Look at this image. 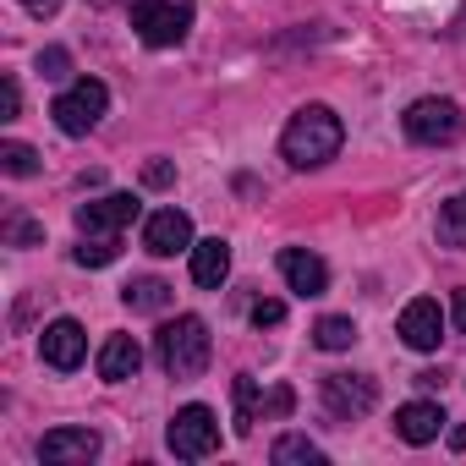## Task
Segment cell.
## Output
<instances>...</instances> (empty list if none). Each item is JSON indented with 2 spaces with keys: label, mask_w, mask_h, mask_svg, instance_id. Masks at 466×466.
Masks as SVG:
<instances>
[{
  "label": "cell",
  "mask_w": 466,
  "mask_h": 466,
  "mask_svg": "<svg viewBox=\"0 0 466 466\" xmlns=\"http://www.w3.org/2000/svg\"><path fill=\"white\" fill-rule=\"evenodd\" d=\"M39 357H45L56 373L83 368V357H88V335H83V324H77V319H56V324H45V335H39Z\"/></svg>",
  "instance_id": "9"
},
{
  "label": "cell",
  "mask_w": 466,
  "mask_h": 466,
  "mask_svg": "<svg viewBox=\"0 0 466 466\" xmlns=\"http://www.w3.org/2000/svg\"><path fill=\"white\" fill-rule=\"evenodd\" d=\"M143 248H148L154 258L192 253V219H187L181 208H159V214H148V225H143Z\"/></svg>",
  "instance_id": "10"
},
{
  "label": "cell",
  "mask_w": 466,
  "mask_h": 466,
  "mask_svg": "<svg viewBox=\"0 0 466 466\" xmlns=\"http://www.w3.org/2000/svg\"><path fill=\"white\" fill-rule=\"evenodd\" d=\"M23 110V94H17V77H0V121H17Z\"/></svg>",
  "instance_id": "26"
},
{
  "label": "cell",
  "mask_w": 466,
  "mask_h": 466,
  "mask_svg": "<svg viewBox=\"0 0 466 466\" xmlns=\"http://www.w3.org/2000/svg\"><path fill=\"white\" fill-rule=\"evenodd\" d=\"M94 455H99L94 428H50L39 439V461H50V466H88Z\"/></svg>",
  "instance_id": "11"
},
{
  "label": "cell",
  "mask_w": 466,
  "mask_h": 466,
  "mask_svg": "<svg viewBox=\"0 0 466 466\" xmlns=\"http://www.w3.org/2000/svg\"><path fill=\"white\" fill-rule=\"evenodd\" d=\"M88 6H116V0H88Z\"/></svg>",
  "instance_id": "31"
},
{
  "label": "cell",
  "mask_w": 466,
  "mask_h": 466,
  "mask_svg": "<svg viewBox=\"0 0 466 466\" xmlns=\"http://www.w3.org/2000/svg\"><path fill=\"white\" fill-rule=\"evenodd\" d=\"M455 324H461V335H466V286L455 291Z\"/></svg>",
  "instance_id": "30"
},
{
  "label": "cell",
  "mask_w": 466,
  "mask_h": 466,
  "mask_svg": "<svg viewBox=\"0 0 466 466\" xmlns=\"http://www.w3.org/2000/svg\"><path fill=\"white\" fill-rule=\"evenodd\" d=\"M225 275H230V248H225L219 237L192 242V280H198L203 291H219V286H225Z\"/></svg>",
  "instance_id": "16"
},
{
  "label": "cell",
  "mask_w": 466,
  "mask_h": 466,
  "mask_svg": "<svg viewBox=\"0 0 466 466\" xmlns=\"http://www.w3.org/2000/svg\"><path fill=\"white\" fill-rule=\"evenodd\" d=\"M319 390H324V411L335 422H357V417H368L379 406V384L368 373H324Z\"/></svg>",
  "instance_id": "7"
},
{
  "label": "cell",
  "mask_w": 466,
  "mask_h": 466,
  "mask_svg": "<svg viewBox=\"0 0 466 466\" xmlns=\"http://www.w3.org/2000/svg\"><path fill=\"white\" fill-rule=\"evenodd\" d=\"M132 28H137L143 45L170 50L192 28V0H132Z\"/></svg>",
  "instance_id": "3"
},
{
  "label": "cell",
  "mask_w": 466,
  "mask_h": 466,
  "mask_svg": "<svg viewBox=\"0 0 466 466\" xmlns=\"http://www.w3.org/2000/svg\"><path fill=\"white\" fill-rule=\"evenodd\" d=\"M444 422H450V417H444L433 400H406V406L395 411V433H400L406 444H433Z\"/></svg>",
  "instance_id": "15"
},
{
  "label": "cell",
  "mask_w": 466,
  "mask_h": 466,
  "mask_svg": "<svg viewBox=\"0 0 466 466\" xmlns=\"http://www.w3.org/2000/svg\"><path fill=\"white\" fill-rule=\"evenodd\" d=\"M280 466H291V461H308V466H319L324 461V450L308 439V433H286V439H275V450H269Z\"/></svg>",
  "instance_id": "22"
},
{
  "label": "cell",
  "mask_w": 466,
  "mask_h": 466,
  "mask_svg": "<svg viewBox=\"0 0 466 466\" xmlns=\"http://www.w3.org/2000/svg\"><path fill=\"white\" fill-rule=\"evenodd\" d=\"M137 198L132 192H110V198H94V203H77V230L83 237H121V225L137 219Z\"/></svg>",
  "instance_id": "8"
},
{
  "label": "cell",
  "mask_w": 466,
  "mask_h": 466,
  "mask_svg": "<svg viewBox=\"0 0 466 466\" xmlns=\"http://www.w3.org/2000/svg\"><path fill=\"white\" fill-rule=\"evenodd\" d=\"M121 302H127L132 313H165V308H170V286L154 280V275H143V280H127V286H121Z\"/></svg>",
  "instance_id": "18"
},
{
  "label": "cell",
  "mask_w": 466,
  "mask_h": 466,
  "mask_svg": "<svg viewBox=\"0 0 466 466\" xmlns=\"http://www.w3.org/2000/svg\"><path fill=\"white\" fill-rule=\"evenodd\" d=\"M170 455L176 461H208L214 450H219V417L208 411V406H181L176 417H170Z\"/></svg>",
  "instance_id": "6"
},
{
  "label": "cell",
  "mask_w": 466,
  "mask_h": 466,
  "mask_svg": "<svg viewBox=\"0 0 466 466\" xmlns=\"http://www.w3.org/2000/svg\"><path fill=\"white\" fill-rule=\"evenodd\" d=\"M116 253H121V237H83V242L72 248V258H77L83 269H105V264H116Z\"/></svg>",
  "instance_id": "20"
},
{
  "label": "cell",
  "mask_w": 466,
  "mask_h": 466,
  "mask_svg": "<svg viewBox=\"0 0 466 466\" xmlns=\"http://www.w3.org/2000/svg\"><path fill=\"white\" fill-rule=\"evenodd\" d=\"M105 105H110V88H105L99 77H77V83L50 105V116H56V127H61L66 137H88V132L99 127Z\"/></svg>",
  "instance_id": "4"
},
{
  "label": "cell",
  "mask_w": 466,
  "mask_h": 466,
  "mask_svg": "<svg viewBox=\"0 0 466 466\" xmlns=\"http://www.w3.org/2000/svg\"><path fill=\"white\" fill-rule=\"evenodd\" d=\"M208 351H214V340H208V324L198 313H181L154 335V357L170 379H198L208 368Z\"/></svg>",
  "instance_id": "2"
},
{
  "label": "cell",
  "mask_w": 466,
  "mask_h": 466,
  "mask_svg": "<svg viewBox=\"0 0 466 466\" xmlns=\"http://www.w3.org/2000/svg\"><path fill=\"white\" fill-rule=\"evenodd\" d=\"M400 340H406L411 351H433V346L444 340V313H439L433 297L406 302V313H400Z\"/></svg>",
  "instance_id": "12"
},
{
  "label": "cell",
  "mask_w": 466,
  "mask_h": 466,
  "mask_svg": "<svg viewBox=\"0 0 466 466\" xmlns=\"http://www.w3.org/2000/svg\"><path fill=\"white\" fill-rule=\"evenodd\" d=\"M230 395H237V433L248 439V433L258 428V417H264V395H258V379H253V373H237V379H230Z\"/></svg>",
  "instance_id": "17"
},
{
  "label": "cell",
  "mask_w": 466,
  "mask_h": 466,
  "mask_svg": "<svg viewBox=\"0 0 466 466\" xmlns=\"http://www.w3.org/2000/svg\"><path fill=\"white\" fill-rule=\"evenodd\" d=\"M351 340H357V324L340 319V313H329V319L313 324V346H324V351H346Z\"/></svg>",
  "instance_id": "21"
},
{
  "label": "cell",
  "mask_w": 466,
  "mask_h": 466,
  "mask_svg": "<svg viewBox=\"0 0 466 466\" xmlns=\"http://www.w3.org/2000/svg\"><path fill=\"white\" fill-rule=\"evenodd\" d=\"M280 319H286V302H269V297L253 302V324H258V329H275Z\"/></svg>",
  "instance_id": "27"
},
{
  "label": "cell",
  "mask_w": 466,
  "mask_h": 466,
  "mask_svg": "<svg viewBox=\"0 0 466 466\" xmlns=\"http://www.w3.org/2000/svg\"><path fill=\"white\" fill-rule=\"evenodd\" d=\"M23 12H34V17H56V12H61V0H23Z\"/></svg>",
  "instance_id": "29"
},
{
  "label": "cell",
  "mask_w": 466,
  "mask_h": 466,
  "mask_svg": "<svg viewBox=\"0 0 466 466\" xmlns=\"http://www.w3.org/2000/svg\"><path fill=\"white\" fill-rule=\"evenodd\" d=\"M280 275H286V286H291L297 297H324V291H329V269H324V258L308 253V248H286V253H280Z\"/></svg>",
  "instance_id": "13"
},
{
  "label": "cell",
  "mask_w": 466,
  "mask_h": 466,
  "mask_svg": "<svg viewBox=\"0 0 466 466\" xmlns=\"http://www.w3.org/2000/svg\"><path fill=\"white\" fill-rule=\"evenodd\" d=\"M137 368H143V346L132 335H110L99 346V379L105 384H127V379H137Z\"/></svg>",
  "instance_id": "14"
},
{
  "label": "cell",
  "mask_w": 466,
  "mask_h": 466,
  "mask_svg": "<svg viewBox=\"0 0 466 466\" xmlns=\"http://www.w3.org/2000/svg\"><path fill=\"white\" fill-rule=\"evenodd\" d=\"M6 242H12V248H39V242H45V225H34V219L17 214V219L6 225Z\"/></svg>",
  "instance_id": "24"
},
{
  "label": "cell",
  "mask_w": 466,
  "mask_h": 466,
  "mask_svg": "<svg viewBox=\"0 0 466 466\" xmlns=\"http://www.w3.org/2000/svg\"><path fill=\"white\" fill-rule=\"evenodd\" d=\"M0 170L6 176H34L39 170V148H28V143H0Z\"/></svg>",
  "instance_id": "23"
},
{
  "label": "cell",
  "mask_w": 466,
  "mask_h": 466,
  "mask_svg": "<svg viewBox=\"0 0 466 466\" xmlns=\"http://www.w3.org/2000/svg\"><path fill=\"white\" fill-rule=\"evenodd\" d=\"M400 127H406V137H411V143L444 148V143H455V137L466 132V116H461V105H455V99H417V105H406Z\"/></svg>",
  "instance_id": "5"
},
{
  "label": "cell",
  "mask_w": 466,
  "mask_h": 466,
  "mask_svg": "<svg viewBox=\"0 0 466 466\" xmlns=\"http://www.w3.org/2000/svg\"><path fill=\"white\" fill-rule=\"evenodd\" d=\"M39 72H45V77H50V83H61V77H66V72H72V56H66V50H61V45H50V50H45V56H39Z\"/></svg>",
  "instance_id": "25"
},
{
  "label": "cell",
  "mask_w": 466,
  "mask_h": 466,
  "mask_svg": "<svg viewBox=\"0 0 466 466\" xmlns=\"http://www.w3.org/2000/svg\"><path fill=\"white\" fill-rule=\"evenodd\" d=\"M439 242L444 248H466V198H444L439 203Z\"/></svg>",
  "instance_id": "19"
},
{
  "label": "cell",
  "mask_w": 466,
  "mask_h": 466,
  "mask_svg": "<svg viewBox=\"0 0 466 466\" xmlns=\"http://www.w3.org/2000/svg\"><path fill=\"white\" fill-rule=\"evenodd\" d=\"M340 143H346V127H340V116H335L329 105H302V110L286 121V132H280V154H286L291 170H319V165H329V159L340 154Z\"/></svg>",
  "instance_id": "1"
},
{
  "label": "cell",
  "mask_w": 466,
  "mask_h": 466,
  "mask_svg": "<svg viewBox=\"0 0 466 466\" xmlns=\"http://www.w3.org/2000/svg\"><path fill=\"white\" fill-rule=\"evenodd\" d=\"M143 181H148V187H170V181H176L170 159H148V165H143Z\"/></svg>",
  "instance_id": "28"
}]
</instances>
